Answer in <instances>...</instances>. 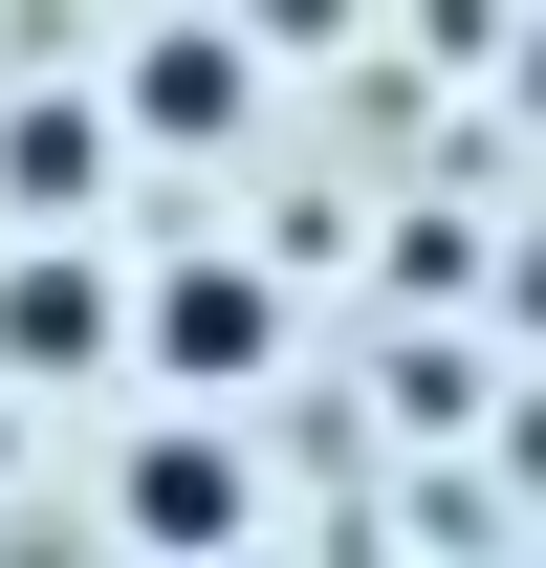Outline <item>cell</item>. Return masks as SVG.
I'll return each instance as SVG.
<instances>
[{"instance_id":"7","label":"cell","mask_w":546,"mask_h":568,"mask_svg":"<svg viewBox=\"0 0 546 568\" xmlns=\"http://www.w3.org/2000/svg\"><path fill=\"white\" fill-rule=\"evenodd\" d=\"M0 481H22V394H0Z\"/></svg>"},{"instance_id":"2","label":"cell","mask_w":546,"mask_h":568,"mask_svg":"<svg viewBox=\"0 0 546 568\" xmlns=\"http://www.w3.org/2000/svg\"><path fill=\"white\" fill-rule=\"evenodd\" d=\"M110 351H132V284L44 219V241L0 263V394H67V372H110Z\"/></svg>"},{"instance_id":"3","label":"cell","mask_w":546,"mask_h":568,"mask_svg":"<svg viewBox=\"0 0 546 568\" xmlns=\"http://www.w3.org/2000/svg\"><path fill=\"white\" fill-rule=\"evenodd\" d=\"M110 525H132V547H241V525H263V481H241V437H132V481H110Z\"/></svg>"},{"instance_id":"1","label":"cell","mask_w":546,"mask_h":568,"mask_svg":"<svg viewBox=\"0 0 546 568\" xmlns=\"http://www.w3.org/2000/svg\"><path fill=\"white\" fill-rule=\"evenodd\" d=\"M132 351H153V394L219 416V394L284 372V284H263V263H153V284H132Z\"/></svg>"},{"instance_id":"6","label":"cell","mask_w":546,"mask_h":568,"mask_svg":"<svg viewBox=\"0 0 546 568\" xmlns=\"http://www.w3.org/2000/svg\"><path fill=\"white\" fill-rule=\"evenodd\" d=\"M503 306H525V328H546V241H525V284H503Z\"/></svg>"},{"instance_id":"5","label":"cell","mask_w":546,"mask_h":568,"mask_svg":"<svg viewBox=\"0 0 546 568\" xmlns=\"http://www.w3.org/2000/svg\"><path fill=\"white\" fill-rule=\"evenodd\" d=\"M88 175H110V110H0V197L22 219H67Z\"/></svg>"},{"instance_id":"4","label":"cell","mask_w":546,"mask_h":568,"mask_svg":"<svg viewBox=\"0 0 546 568\" xmlns=\"http://www.w3.org/2000/svg\"><path fill=\"white\" fill-rule=\"evenodd\" d=\"M241 110H263V67H241L219 22H175V44H132V67H110V132H153V153H219Z\"/></svg>"}]
</instances>
